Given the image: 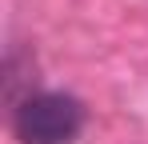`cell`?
<instances>
[{
    "instance_id": "obj_1",
    "label": "cell",
    "mask_w": 148,
    "mask_h": 144,
    "mask_svg": "<svg viewBox=\"0 0 148 144\" xmlns=\"http://www.w3.org/2000/svg\"><path fill=\"white\" fill-rule=\"evenodd\" d=\"M12 128L20 144H72L84 128V104L68 92H28L12 112Z\"/></svg>"
}]
</instances>
